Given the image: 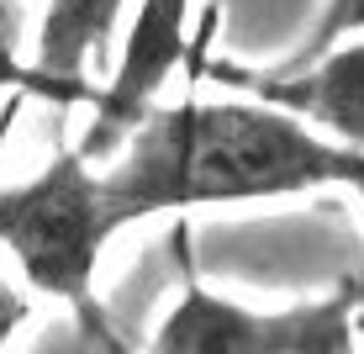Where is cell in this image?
Masks as SVG:
<instances>
[{
    "mask_svg": "<svg viewBox=\"0 0 364 354\" xmlns=\"http://www.w3.org/2000/svg\"><path fill=\"white\" fill-rule=\"evenodd\" d=\"M364 154L328 143L264 100H174L148 106L117 154L100 159V191L117 227L200 207L354 191Z\"/></svg>",
    "mask_w": 364,
    "mask_h": 354,
    "instance_id": "obj_1",
    "label": "cell"
},
{
    "mask_svg": "<svg viewBox=\"0 0 364 354\" xmlns=\"http://www.w3.org/2000/svg\"><path fill=\"white\" fill-rule=\"evenodd\" d=\"M122 227L100 191V164L80 148H58L37 175L0 185V249L16 259L37 296L69 301L90 328H100L95 270Z\"/></svg>",
    "mask_w": 364,
    "mask_h": 354,
    "instance_id": "obj_2",
    "label": "cell"
},
{
    "mask_svg": "<svg viewBox=\"0 0 364 354\" xmlns=\"http://www.w3.org/2000/svg\"><path fill=\"white\" fill-rule=\"evenodd\" d=\"M359 333L364 270L280 312H259L206 286H185L180 301L159 318L148 354H359Z\"/></svg>",
    "mask_w": 364,
    "mask_h": 354,
    "instance_id": "obj_3",
    "label": "cell"
},
{
    "mask_svg": "<svg viewBox=\"0 0 364 354\" xmlns=\"http://www.w3.org/2000/svg\"><path fill=\"white\" fill-rule=\"evenodd\" d=\"M185 27H191V0H137L132 32L111 53V80L90 95V127L74 143L90 164L111 159L132 122L159 106V90L185 58Z\"/></svg>",
    "mask_w": 364,
    "mask_h": 354,
    "instance_id": "obj_4",
    "label": "cell"
},
{
    "mask_svg": "<svg viewBox=\"0 0 364 354\" xmlns=\"http://www.w3.org/2000/svg\"><path fill=\"white\" fill-rule=\"evenodd\" d=\"M211 74L232 85L237 95L264 100L285 117L306 122L328 143L364 154V37H343V43L322 48L317 58H301V64H274V69L211 64Z\"/></svg>",
    "mask_w": 364,
    "mask_h": 354,
    "instance_id": "obj_5",
    "label": "cell"
},
{
    "mask_svg": "<svg viewBox=\"0 0 364 354\" xmlns=\"http://www.w3.org/2000/svg\"><path fill=\"white\" fill-rule=\"evenodd\" d=\"M122 16H127V0H48L16 90L43 95L53 106H85L95 95L85 80L117 53Z\"/></svg>",
    "mask_w": 364,
    "mask_h": 354,
    "instance_id": "obj_6",
    "label": "cell"
},
{
    "mask_svg": "<svg viewBox=\"0 0 364 354\" xmlns=\"http://www.w3.org/2000/svg\"><path fill=\"white\" fill-rule=\"evenodd\" d=\"M343 37H364V0H322V16L317 27L306 32V43L296 48L285 64H301V58H317L322 48L343 43Z\"/></svg>",
    "mask_w": 364,
    "mask_h": 354,
    "instance_id": "obj_7",
    "label": "cell"
},
{
    "mask_svg": "<svg viewBox=\"0 0 364 354\" xmlns=\"http://www.w3.org/2000/svg\"><path fill=\"white\" fill-rule=\"evenodd\" d=\"M21 27H27V6L0 0V95L21 85Z\"/></svg>",
    "mask_w": 364,
    "mask_h": 354,
    "instance_id": "obj_8",
    "label": "cell"
},
{
    "mask_svg": "<svg viewBox=\"0 0 364 354\" xmlns=\"http://www.w3.org/2000/svg\"><path fill=\"white\" fill-rule=\"evenodd\" d=\"M27 318H32V301L6 281V270H0V354H6V344L21 333V323H27Z\"/></svg>",
    "mask_w": 364,
    "mask_h": 354,
    "instance_id": "obj_9",
    "label": "cell"
},
{
    "mask_svg": "<svg viewBox=\"0 0 364 354\" xmlns=\"http://www.w3.org/2000/svg\"><path fill=\"white\" fill-rule=\"evenodd\" d=\"M354 196H359V201H364V170H359V180H354Z\"/></svg>",
    "mask_w": 364,
    "mask_h": 354,
    "instance_id": "obj_10",
    "label": "cell"
}]
</instances>
